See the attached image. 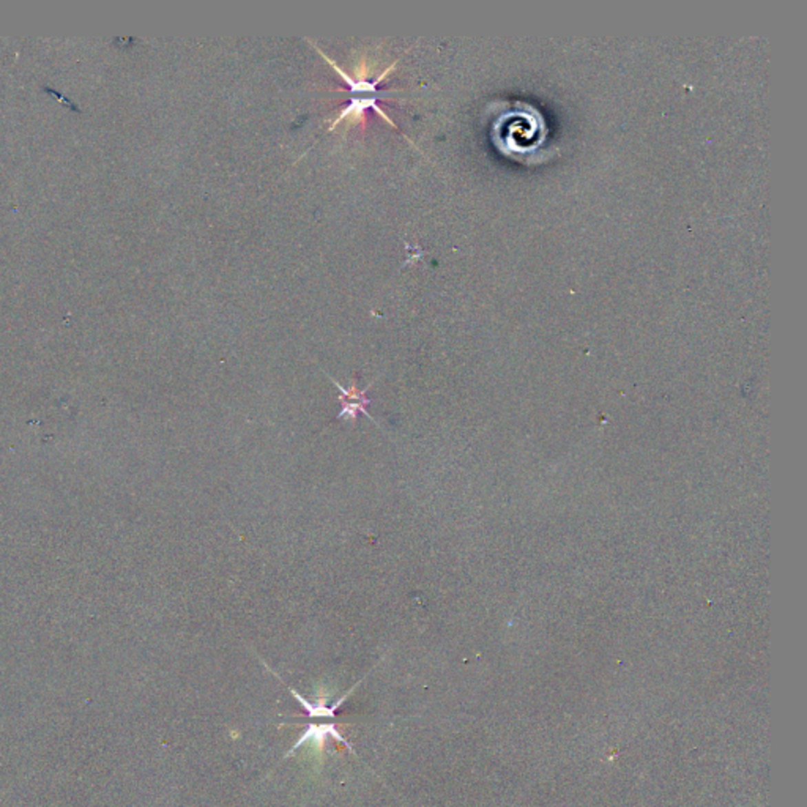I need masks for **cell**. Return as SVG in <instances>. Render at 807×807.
I'll use <instances>...</instances> for the list:
<instances>
[{
  "label": "cell",
  "instance_id": "6da1fadb",
  "mask_svg": "<svg viewBox=\"0 0 807 807\" xmlns=\"http://www.w3.org/2000/svg\"><path fill=\"white\" fill-rule=\"evenodd\" d=\"M315 49H317L320 56L324 57L326 60V62L330 63V67L335 68L336 72L339 73L341 78L344 79V83L348 85V94H350V100H348V105H346L344 109H342V111H341L339 116H337L335 120H333L331 127L328 129H333V128L336 127L337 123L342 122V120L347 118V117H352V116L361 117L363 114L368 111V109H374V111L377 112L381 118L386 120V122H388L392 128H396V125L391 122V118L388 116H386V114L379 107V100H380V98L390 96L391 92H379L377 87H379V84L381 83V81L385 79V76L391 72V70L396 67L397 60H396V62H392L388 68L384 70V72H381L375 79H357L355 81V79H352L350 76H348L347 73L342 72V68H339V65H337L336 62H333V60L328 56H326V54L322 52L319 48H315Z\"/></svg>",
  "mask_w": 807,
  "mask_h": 807
},
{
  "label": "cell",
  "instance_id": "7a4b0ae2",
  "mask_svg": "<svg viewBox=\"0 0 807 807\" xmlns=\"http://www.w3.org/2000/svg\"><path fill=\"white\" fill-rule=\"evenodd\" d=\"M326 735L335 736V738L337 741H341L342 744H347L346 741L342 740V736L336 732L335 725H331V724L330 725H309L308 730H306V733H304L303 738L300 740L295 746H293L292 751H295L297 748H300V746H302L306 740H311L315 746H317V748H320V746H324V743H325V736Z\"/></svg>",
  "mask_w": 807,
  "mask_h": 807
},
{
  "label": "cell",
  "instance_id": "3957f363",
  "mask_svg": "<svg viewBox=\"0 0 807 807\" xmlns=\"http://www.w3.org/2000/svg\"><path fill=\"white\" fill-rule=\"evenodd\" d=\"M325 375H326V377H328V379L331 380V384L335 385L336 388L341 391L339 401H341L342 404H347V402H364V404H369V406H370V404H373V399H369V397H366V392H368L370 388H373V385L375 384V380H377V379L370 381V384L366 386V388L359 390L358 386L355 385V381H353V384H352L350 386H348V388H344V386H342V385L339 384V381H336L335 379L330 377V375L326 374V373H325Z\"/></svg>",
  "mask_w": 807,
  "mask_h": 807
},
{
  "label": "cell",
  "instance_id": "277c9868",
  "mask_svg": "<svg viewBox=\"0 0 807 807\" xmlns=\"http://www.w3.org/2000/svg\"><path fill=\"white\" fill-rule=\"evenodd\" d=\"M292 694H293V697H295L297 700L302 702L303 708H304V710L308 711V714H309L311 717H320V716H322V717H333V716H335V714H336V710H337V708H339L341 703L344 702V700H346V697L348 695V694H347V695L342 697V699L337 700L336 705H333V706H326V702H325V700H319L317 705H313V703H308L306 700H304L303 697L300 695L297 691H293V689H292Z\"/></svg>",
  "mask_w": 807,
  "mask_h": 807
}]
</instances>
